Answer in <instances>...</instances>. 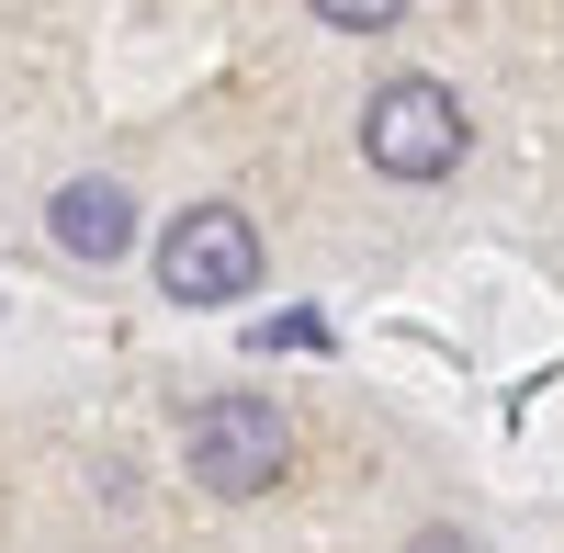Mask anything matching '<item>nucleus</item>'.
<instances>
[{
    "instance_id": "nucleus-1",
    "label": "nucleus",
    "mask_w": 564,
    "mask_h": 553,
    "mask_svg": "<svg viewBox=\"0 0 564 553\" xmlns=\"http://www.w3.org/2000/svg\"><path fill=\"white\" fill-rule=\"evenodd\" d=\"M361 159L384 170V181H452L463 170V90L452 79H384L372 90V113H361Z\"/></svg>"
},
{
    "instance_id": "nucleus-2",
    "label": "nucleus",
    "mask_w": 564,
    "mask_h": 553,
    "mask_svg": "<svg viewBox=\"0 0 564 553\" xmlns=\"http://www.w3.org/2000/svg\"><path fill=\"white\" fill-rule=\"evenodd\" d=\"M181 452H193L204 497H260V486H282V464H294V419H282L271 395H215Z\"/></svg>"
},
{
    "instance_id": "nucleus-3",
    "label": "nucleus",
    "mask_w": 564,
    "mask_h": 553,
    "mask_svg": "<svg viewBox=\"0 0 564 553\" xmlns=\"http://www.w3.org/2000/svg\"><path fill=\"white\" fill-rule=\"evenodd\" d=\"M249 283H260V226L238 204L170 215V238H159V294L170 305H238Z\"/></svg>"
},
{
    "instance_id": "nucleus-4",
    "label": "nucleus",
    "mask_w": 564,
    "mask_h": 553,
    "mask_svg": "<svg viewBox=\"0 0 564 553\" xmlns=\"http://www.w3.org/2000/svg\"><path fill=\"white\" fill-rule=\"evenodd\" d=\"M45 226H57V249H68V260H102V271L135 249V204H124V181H57Z\"/></svg>"
},
{
    "instance_id": "nucleus-5",
    "label": "nucleus",
    "mask_w": 564,
    "mask_h": 553,
    "mask_svg": "<svg viewBox=\"0 0 564 553\" xmlns=\"http://www.w3.org/2000/svg\"><path fill=\"white\" fill-rule=\"evenodd\" d=\"M316 23H339V34H395L406 0H316Z\"/></svg>"
},
{
    "instance_id": "nucleus-6",
    "label": "nucleus",
    "mask_w": 564,
    "mask_h": 553,
    "mask_svg": "<svg viewBox=\"0 0 564 553\" xmlns=\"http://www.w3.org/2000/svg\"><path fill=\"white\" fill-rule=\"evenodd\" d=\"M406 553H475V542H463V531H417Z\"/></svg>"
}]
</instances>
